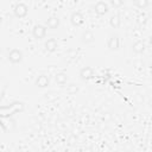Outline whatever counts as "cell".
<instances>
[{"instance_id":"cell-17","label":"cell","mask_w":152,"mask_h":152,"mask_svg":"<svg viewBox=\"0 0 152 152\" xmlns=\"http://www.w3.org/2000/svg\"><path fill=\"white\" fill-rule=\"evenodd\" d=\"M110 4H112L113 7L119 8V7H121L124 5V0H110Z\"/></svg>"},{"instance_id":"cell-5","label":"cell","mask_w":152,"mask_h":152,"mask_svg":"<svg viewBox=\"0 0 152 152\" xmlns=\"http://www.w3.org/2000/svg\"><path fill=\"white\" fill-rule=\"evenodd\" d=\"M70 21L74 26H81L84 21V17L81 12H72L70 15Z\"/></svg>"},{"instance_id":"cell-1","label":"cell","mask_w":152,"mask_h":152,"mask_svg":"<svg viewBox=\"0 0 152 152\" xmlns=\"http://www.w3.org/2000/svg\"><path fill=\"white\" fill-rule=\"evenodd\" d=\"M24 109V104L21 102H13L10 106L0 108V114L2 116H11L13 114H17L18 112H21Z\"/></svg>"},{"instance_id":"cell-15","label":"cell","mask_w":152,"mask_h":152,"mask_svg":"<svg viewBox=\"0 0 152 152\" xmlns=\"http://www.w3.org/2000/svg\"><path fill=\"white\" fill-rule=\"evenodd\" d=\"M109 24H110V26H112L113 28H118V27L121 25V19H120V17H119L118 14L112 15L110 19H109Z\"/></svg>"},{"instance_id":"cell-14","label":"cell","mask_w":152,"mask_h":152,"mask_svg":"<svg viewBox=\"0 0 152 152\" xmlns=\"http://www.w3.org/2000/svg\"><path fill=\"white\" fill-rule=\"evenodd\" d=\"M55 81H56V83L63 86V84H65L68 82V75L65 72H62V71L61 72H57L55 75Z\"/></svg>"},{"instance_id":"cell-13","label":"cell","mask_w":152,"mask_h":152,"mask_svg":"<svg viewBox=\"0 0 152 152\" xmlns=\"http://www.w3.org/2000/svg\"><path fill=\"white\" fill-rule=\"evenodd\" d=\"M145 48H146V45H145V43L141 42V40H137V42H134L133 45H132V50H133L135 53H142V52L145 51Z\"/></svg>"},{"instance_id":"cell-4","label":"cell","mask_w":152,"mask_h":152,"mask_svg":"<svg viewBox=\"0 0 152 152\" xmlns=\"http://www.w3.org/2000/svg\"><path fill=\"white\" fill-rule=\"evenodd\" d=\"M32 34L36 39H43L46 34V27L44 25H40V24L34 25L32 28Z\"/></svg>"},{"instance_id":"cell-11","label":"cell","mask_w":152,"mask_h":152,"mask_svg":"<svg viewBox=\"0 0 152 152\" xmlns=\"http://www.w3.org/2000/svg\"><path fill=\"white\" fill-rule=\"evenodd\" d=\"M50 84V80L46 75H39L36 78V86L39 88H46Z\"/></svg>"},{"instance_id":"cell-3","label":"cell","mask_w":152,"mask_h":152,"mask_svg":"<svg viewBox=\"0 0 152 152\" xmlns=\"http://www.w3.org/2000/svg\"><path fill=\"white\" fill-rule=\"evenodd\" d=\"M8 61L11 63H13V64L20 63L23 61V52L19 49H12L8 52Z\"/></svg>"},{"instance_id":"cell-10","label":"cell","mask_w":152,"mask_h":152,"mask_svg":"<svg viewBox=\"0 0 152 152\" xmlns=\"http://www.w3.org/2000/svg\"><path fill=\"white\" fill-rule=\"evenodd\" d=\"M94 40H95V34H94L91 31H89V30L84 31V32L81 34V42L84 43V44H90V43H93Z\"/></svg>"},{"instance_id":"cell-12","label":"cell","mask_w":152,"mask_h":152,"mask_svg":"<svg viewBox=\"0 0 152 152\" xmlns=\"http://www.w3.org/2000/svg\"><path fill=\"white\" fill-rule=\"evenodd\" d=\"M59 24H61V21H59V18L58 17L52 15V17H50V18L46 19V26L49 28H51V30H56L59 26Z\"/></svg>"},{"instance_id":"cell-6","label":"cell","mask_w":152,"mask_h":152,"mask_svg":"<svg viewBox=\"0 0 152 152\" xmlns=\"http://www.w3.org/2000/svg\"><path fill=\"white\" fill-rule=\"evenodd\" d=\"M107 46L109 48V50L114 51V50H118L119 46H120V40H119V37L116 34H110L109 38H108V42H107Z\"/></svg>"},{"instance_id":"cell-20","label":"cell","mask_w":152,"mask_h":152,"mask_svg":"<svg viewBox=\"0 0 152 152\" xmlns=\"http://www.w3.org/2000/svg\"><path fill=\"white\" fill-rule=\"evenodd\" d=\"M1 23H2V20H1V17H0V25H1Z\"/></svg>"},{"instance_id":"cell-9","label":"cell","mask_w":152,"mask_h":152,"mask_svg":"<svg viewBox=\"0 0 152 152\" xmlns=\"http://www.w3.org/2000/svg\"><path fill=\"white\" fill-rule=\"evenodd\" d=\"M44 46H45V50H46V51H49V52H55V51L58 49V42H57L55 38H49V39L45 42Z\"/></svg>"},{"instance_id":"cell-2","label":"cell","mask_w":152,"mask_h":152,"mask_svg":"<svg viewBox=\"0 0 152 152\" xmlns=\"http://www.w3.org/2000/svg\"><path fill=\"white\" fill-rule=\"evenodd\" d=\"M27 12H28V7L24 2H18L13 7V13H14V15L17 18H24V17H26Z\"/></svg>"},{"instance_id":"cell-18","label":"cell","mask_w":152,"mask_h":152,"mask_svg":"<svg viewBox=\"0 0 152 152\" xmlns=\"http://www.w3.org/2000/svg\"><path fill=\"white\" fill-rule=\"evenodd\" d=\"M77 90H78V88H77L75 84H71V86H69V93H71V94H75V93H77Z\"/></svg>"},{"instance_id":"cell-16","label":"cell","mask_w":152,"mask_h":152,"mask_svg":"<svg viewBox=\"0 0 152 152\" xmlns=\"http://www.w3.org/2000/svg\"><path fill=\"white\" fill-rule=\"evenodd\" d=\"M135 1V5H137V7H139V8H146L147 6H148V0H134Z\"/></svg>"},{"instance_id":"cell-7","label":"cell","mask_w":152,"mask_h":152,"mask_svg":"<svg viewBox=\"0 0 152 152\" xmlns=\"http://www.w3.org/2000/svg\"><path fill=\"white\" fill-rule=\"evenodd\" d=\"M80 77H81V80H83V81H88V80L93 78V77H94V70H93V68H90V66H84V68H82V69L80 70Z\"/></svg>"},{"instance_id":"cell-19","label":"cell","mask_w":152,"mask_h":152,"mask_svg":"<svg viewBox=\"0 0 152 152\" xmlns=\"http://www.w3.org/2000/svg\"><path fill=\"white\" fill-rule=\"evenodd\" d=\"M109 78H110V75H109V74H104V75H103V80H104V81H107V80H109Z\"/></svg>"},{"instance_id":"cell-8","label":"cell","mask_w":152,"mask_h":152,"mask_svg":"<svg viewBox=\"0 0 152 152\" xmlns=\"http://www.w3.org/2000/svg\"><path fill=\"white\" fill-rule=\"evenodd\" d=\"M94 11L97 15H104L108 12V5L104 1H99L94 6Z\"/></svg>"},{"instance_id":"cell-21","label":"cell","mask_w":152,"mask_h":152,"mask_svg":"<svg viewBox=\"0 0 152 152\" xmlns=\"http://www.w3.org/2000/svg\"><path fill=\"white\" fill-rule=\"evenodd\" d=\"M0 82H1V78H0Z\"/></svg>"}]
</instances>
